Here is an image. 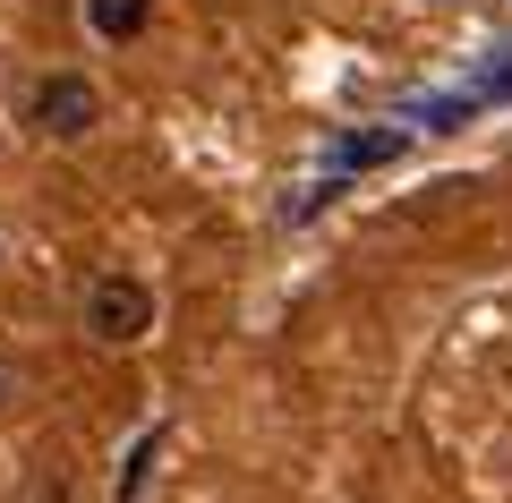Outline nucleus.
<instances>
[{
	"label": "nucleus",
	"instance_id": "obj_4",
	"mask_svg": "<svg viewBox=\"0 0 512 503\" xmlns=\"http://www.w3.org/2000/svg\"><path fill=\"white\" fill-rule=\"evenodd\" d=\"M402 154V128H350L342 145H333V171H359V162H393Z\"/></svg>",
	"mask_w": 512,
	"mask_h": 503
},
{
	"label": "nucleus",
	"instance_id": "obj_6",
	"mask_svg": "<svg viewBox=\"0 0 512 503\" xmlns=\"http://www.w3.org/2000/svg\"><path fill=\"white\" fill-rule=\"evenodd\" d=\"M0 401H9V376H0Z\"/></svg>",
	"mask_w": 512,
	"mask_h": 503
},
{
	"label": "nucleus",
	"instance_id": "obj_1",
	"mask_svg": "<svg viewBox=\"0 0 512 503\" xmlns=\"http://www.w3.org/2000/svg\"><path fill=\"white\" fill-rule=\"evenodd\" d=\"M86 333L103 350H137L154 333V290L137 273H94L86 282Z\"/></svg>",
	"mask_w": 512,
	"mask_h": 503
},
{
	"label": "nucleus",
	"instance_id": "obj_2",
	"mask_svg": "<svg viewBox=\"0 0 512 503\" xmlns=\"http://www.w3.org/2000/svg\"><path fill=\"white\" fill-rule=\"evenodd\" d=\"M26 120H35V137L77 145V137H94V120H103V86H94L86 69H52L35 94H26Z\"/></svg>",
	"mask_w": 512,
	"mask_h": 503
},
{
	"label": "nucleus",
	"instance_id": "obj_5",
	"mask_svg": "<svg viewBox=\"0 0 512 503\" xmlns=\"http://www.w3.org/2000/svg\"><path fill=\"white\" fill-rule=\"evenodd\" d=\"M154 452H163V427H146L137 444H128V461H120V486H111V503H137V495H146V478H154Z\"/></svg>",
	"mask_w": 512,
	"mask_h": 503
},
{
	"label": "nucleus",
	"instance_id": "obj_3",
	"mask_svg": "<svg viewBox=\"0 0 512 503\" xmlns=\"http://www.w3.org/2000/svg\"><path fill=\"white\" fill-rule=\"evenodd\" d=\"M146 26H154V0H86V35L111 43V52H120V43H137Z\"/></svg>",
	"mask_w": 512,
	"mask_h": 503
}]
</instances>
